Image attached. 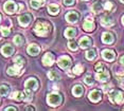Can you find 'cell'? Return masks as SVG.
<instances>
[{"mask_svg":"<svg viewBox=\"0 0 124 111\" xmlns=\"http://www.w3.org/2000/svg\"><path fill=\"white\" fill-rule=\"evenodd\" d=\"M75 34H77V31H75V29H73V28H67L64 32V35L67 38H73L75 36Z\"/></svg>","mask_w":124,"mask_h":111,"instance_id":"obj_21","label":"cell"},{"mask_svg":"<svg viewBox=\"0 0 124 111\" xmlns=\"http://www.w3.org/2000/svg\"><path fill=\"white\" fill-rule=\"evenodd\" d=\"M22 94H23V99L24 101H31V99L33 98V93H32V90H30V89H27L26 88V90L22 92Z\"/></svg>","mask_w":124,"mask_h":111,"instance_id":"obj_24","label":"cell"},{"mask_svg":"<svg viewBox=\"0 0 124 111\" xmlns=\"http://www.w3.org/2000/svg\"><path fill=\"white\" fill-rule=\"evenodd\" d=\"M31 20H32V16H31L30 14H22V15L19 16V18H18L19 24H20L21 27H27V25L31 22Z\"/></svg>","mask_w":124,"mask_h":111,"instance_id":"obj_9","label":"cell"},{"mask_svg":"<svg viewBox=\"0 0 124 111\" xmlns=\"http://www.w3.org/2000/svg\"><path fill=\"white\" fill-rule=\"evenodd\" d=\"M53 62H54V56H53V54L50 52L45 54L43 57V64L45 66H52Z\"/></svg>","mask_w":124,"mask_h":111,"instance_id":"obj_12","label":"cell"},{"mask_svg":"<svg viewBox=\"0 0 124 111\" xmlns=\"http://www.w3.org/2000/svg\"><path fill=\"white\" fill-rule=\"evenodd\" d=\"M84 81H85L87 85H92V84H93V79H92V76L90 75V74H87L85 77H84Z\"/></svg>","mask_w":124,"mask_h":111,"instance_id":"obj_35","label":"cell"},{"mask_svg":"<svg viewBox=\"0 0 124 111\" xmlns=\"http://www.w3.org/2000/svg\"><path fill=\"white\" fill-rule=\"evenodd\" d=\"M48 77H49L50 79H52V81H55V79L60 78V75H58V73L56 72V71L52 70V71H50V72L48 73Z\"/></svg>","mask_w":124,"mask_h":111,"instance_id":"obj_30","label":"cell"},{"mask_svg":"<svg viewBox=\"0 0 124 111\" xmlns=\"http://www.w3.org/2000/svg\"><path fill=\"white\" fill-rule=\"evenodd\" d=\"M12 98L15 99V101H22L23 99V94H22V92H20V91H17V92L13 93Z\"/></svg>","mask_w":124,"mask_h":111,"instance_id":"obj_31","label":"cell"},{"mask_svg":"<svg viewBox=\"0 0 124 111\" xmlns=\"http://www.w3.org/2000/svg\"><path fill=\"white\" fill-rule=\"evenodd\" d=\"M94 70L97 71V72H101V71L105 70V67H104L103 64H101V62H98V64L94 66Z\"/></svg>","mask_w":124,"mask_h":111,"instance_id":"obj_36","label":"cell"},{"mask_svg":"<svg viewBox=\"0 0 124 111\" xmlns=\"http://www.w3.org/2000/svg\"><path fill=\"white\" fill-rule=\"evenodd\" d=\"M68 45H69L70 50H72V51H77L78 50V44L74 40H70L68 42Z\"/></svg>","mask_w":124,"mask_h":111,"instance_id":"obj_34","label":"cell"},{"mask_svg":"<svg viewBox=\"0 0 124 111\" xmlns=\"http://www.w3.org/2000/svg\"><path fill=\"white\" fill-rule=\"evenodd\" d=\"M1 53L3 54V56H11L12 54L14 53V48H13V45H11L9 44H4L3 47L1 48Z\"/></svg>","mask_w":124,"mask_h":111,"instance_id":"obj_16","label":"cell"},{"mask_svg":"<svg viewBox=\"0 0 124 111\" xmlns=\"http://www.w3.org/2000/svg\"><path fill=\"white\" fill-rule=\"evenodd\" d=\"M26 110H34V108H32V107H27Z\"/></svg>","mask_w":124,"mask_h":111,"instance_id":"obj_42","label":"cell"},{"mask_svg":"<svg viewBox=\"0 0 124 111\" xmlns=\"http://www.w3.org/2000/svg\"><path fill=\"white\" fill-rule=\"evenodd\" d=\"M102 98V92L100 90L95 89V90H92L91 92L89 93V99L93 103H98V102L101 101Z\"/></svg>","mask_w":124,"mask_h":111,"instance_id":"obj_8","label":"cell"},{"mask_svg":"<svg viewBox=\"0 0 124 111\" xmlns=\"http://www.w3.org/2000/svg\"><path fill=\"white\" fill-rule=\"evenodd\" d=\"M121 2H123V3H124V0H121Z\"/></svg>","mask_w":124,"mask_h":111,"instance_id":"obj_44","label":"cell"},{"mask_svg":"<svg viewBox=\"0 0 124 111\" xmlns=\"http://www.w3.org/2000/svg\"><path fill=\"white\" fill-rule=\"evenodd\" d=\"M121 87H122L123 89H124V78L122 79V81H121Z\"/></svg>","mask_w":124,"mask_h":111,"instance_id":"obj_41","label":"cell"},{"mask_svg":"<svg viewBox=\"0 0 124 111\" xmlns=\"http://www.w3.org/2000/svg\"><path fill=\"white\" fill-rule=\"evenodd\" d=\"M1 33H2V35H3L4 37H8L11 34V30L9 29V28L3 27V28H1Z\"/></svg>","mask_w":124,"mask_h":111,"instance_id":"obj_37","label":"cell"},{"mask_svg":"<svg viewBox=\"0 0 124 111\" xmlns=\"http://www.w3.org/2000/svg\"><path fill=\"white\" fill-rule=\"evenodd\" d=\"M5 110H14V111H16V108L15 107H7V108H5Z\"/></svg>","mask_w":124,"mask_h":111,"instance_id":"obj_39","label":"cell"},{"mask_svg":"<svg viewBox=\"0 0 124 111\" xmlns=\"http://www.w3.org/2000/svg\"><path fill=\"white\" fill-rule=\"evenodd\" d=\"M10 92V87L7 85H1L0 86V95L2 96H7Z\"/></svg>","mask_w":124,"mask_h":111,"instance_id":"obj_26","label":"cell"},{"mask_svg":"<svg viewBox=\"0 0 124 111\" xmlns=\"http://www.w3.org/2000/svg\"><path fill=\"white\" fill-rule=\"evenodd\" d=\"M84 71V68L82 65H77L74 68L72 69V72L74 73V74H77V75H78V74H81L82 72Z\"/></svg>","mask_w":124,"mask_h":111,"instance_id":"obj_32","label":"cell"},{"mask_svg":"<svg viewBox=\"0 0 124 111\" xmlns=\"http://www.w3.org/2000/svg\"><path fill=\"white\" fill-rule=\"evenodd\" d=\"M65 18H66V20L70 22V23H75V22L80 19V14L78 12H75V11H71V12L67 13L66 15H65Z\"/></svg>","mask_w":124,"mask_h":111,"instance_id":"obj_7","label":"cell"},{"mask_svg":"<svg viewBox=\"0 0 124 111\" xmlns=\"http://www.w3.org/2000/svg\"><path fill=\"white\" fill-rule=\"evenodd\" d=\"M19 70H20V68H18L17 66H14V67H10L9 69H8V74L9 75H12V76H15V75H18L19 74Z\"/></svg>","mask_w":124,"mask_h":111,"instance_id":"obj_22","label":"cell"},{"mask_svg":"<svg viewBox=\"0 0 124 111\" xmlns=\"http://www.w3.org/2000/svg\"><path fill=\"white\" fill-rule=\"evenodd\" d=\"M28 53L30 54V55H32V56H36L37 54H39V52H40V48L38 47L37 44H30L29 47H28Z\"/></svg>","mask_w":124,"mask_h":111,"instance_id":"obj_17","label":"cell"},{"mask_svg":"<svg viewBox=\"0 0 124 111\" xmlns=\"http://www.w3.org/2000/svg\"><path fill=\"white\" fill-rule=\"evenodd\" d=\"M51 31V24L47 21H38L34 27V32L37 36L46 37Z\"/></svg>","mask_w":124,"mask_h":111,"instance_id":"obj_1","label":"cell"},{"mask_svg":"<svg viewBox=\"0 0 124 111\" xmlns=\"http://www.w3.org/2000/svg\"><path fill=\"white\" fill-rule=\"evenodd\" d=\"M92 44V40L91 38L88 36H84L81 38L80 40V47L82 48V49H87V48H89L90 45Z\"/></svg>","mask_w":124,"mask_h":111,"instance_id":"obj_15","label":"cell"},{"mask_svg":"<svg viewBox=\"0 0 124 111\" xmlns=\"http://www.w3.org/2000/svg\"><path fill=\"white\" fill-rule=\"evenodd\" d=\"M71 58L67 55H64V56H61L60 58L57 59V65L58 67L62 68L63 70H68L70 67H71Z\"/></svg>","mask_w":124,"mask_h":111,"instance_id":"obj_4","label":"cell"},{"mask_svg":"<svg viewBox=\"0 0 124 111\" xmlns=\"http://www.w3.org/2000/svg\"><path fill=\"white\" fill-rule=\"evenodd\" d=\"M102 5H103V8L106 11H111L112 8H114V4H112V2H110V1H105Z\"/></svg>","mask_w":124,"mask_h":111,"instance_id":"obj_33","label":"cell"},{"mask_svg":"<svg viewBox=\"0 0 124 111\" xmlns=\"http://www.w3.org/2000/svg\"><path fill=\"white\" fill-rule=\"evenodd\" d=\"M102 57L107 61H112L115 59V57H116V54H115V52L112 50L106 49V50H104L102 52Z\"/></svg>","mask_w":124,"mask_h":111,"instance_id":"obj_11","label":"cell"},{"mask_svg":"<svg viewBox=\"0 0 124 111\" xmlns=\"http://www.w3.org/2000/svg\"><path fill=\"white\" fill-rule=\"evenodd\" d=\"M84 93V88L81 86V85H75L72 89V94L77 97H80L82 96V94Z\"/></svg>","mask_w":124,"mask_h":111,"instance_id":"obj_19","label":"cell"},{"mask_svg":"<svg viewBox=\"0 0 124 111\" xmlns=\"http://www.w3.org/2000/svg\"><path fill=\"white\" fill-rule=\"evenodd\" d=\"M95 57H97V51L94 49L89 50L88 52L86 53V58L88 59V60H92V59H94Z\"/></svg>","mask_w":124,"mask_h":111,"instance_id":"obj_27","label":"cell"},{"mask_svg":"<svg viewBox=\"0 0 124 111\" xmlns=\"http://www.w3.org/2000/svg\"><path fill=\"white\" fill-rule=\"evenodd\" d=\"M62 102H63V98H62V95L60 93L52 92V93H50V94H48V96H47V103L51 107L60 106L62 104Z\"/></svg>","mask_w":124,"mask_h":111,"instance_id":"obj_2","label":"cell"},{"mask_svg":"<svg viewBox=\"0 0 124 111\" xmlns=\"http://www.w3.org/2000/svg\"><path fill=\"white\" fill-rule=\"evenodd\" d=\"M109 99L111 103L120 105L124 102V93H122L121 91H111L109 93Z\"/></svg>","mask_w":124,"mask_h":111,"instance_id":"obj_3","label":"cell"},{"mask_svg":"<svg viewBox=\"0 0 124 111\" xmlns=\"http://www.w3.org/2000/svg\"><path fill=\"white\" fill-rule=\"evenodd\" d=\"M122 22H123V24H124V16L122 17Z\"/></svg>","mask_w":124,"mask_h":111,"instance_id":"obj_43","label":"cell"},{"mask_svg":"<svg viewBox=\"0 0 124 111\" xmlns=\"http://www.w3.org/2000/svg\"><path fill=\"white\" fill-rule=\"evenodd\" d=\"M123 110H124V107H123Z\"/></svg>","mask_w":124,"mask_h":111,"instance_id":"obj_46","label":"cell"},{"mask_svg":"<svg viewBox=\"0 0 124 111\" xmlns=\"http://www.w3.org/2000/svg\"><path fill=\"white\" fill-rule=\"evenodd\" d=\"M83 28L85 31H87V32H92L95 28V24H94V22L92 21L91 18H87L85 20V22L83 23Z\"/></svg>","mask_w":124,"mask_h":111,"instance_id":"obj_14","label":"cell"},{"mask_svg":"<svg viewBox=\"0 0 124 111\" xmlns=\"http://www.w3.org/2000/svg\"><path fill=\"white\" fill-rule=\"evenodd\" d=\"M102 8H103V5H101V3L99 1L97 2H94L93 4H92V11H93L94 13H100L101 11H102Z\"/></svg>","mask_w":124,"mask_h":111,"instance_id":"obj_29","label":"cell"},{"mask_svg":"<svg viewBox=\"0 0 124 111\" xmlns=\"http://www.w3.org/2000/svg\"><path fill=\"white\" fill-rule=\"evenodd\" d=\"M46 0H31V7L33 8H39L41 5L45 4Z\"/></svg>","mask_w":124,"mask_h":111,"instance_id":"obj_23","label":"cell"},{"mask_svg":"<svg viewBox=\"0 0 124 111\" xmlns=\"http://www.w3.org/2000/svg\"><path fill=\"white\" fill-rule=\"evenodd\" d=\"M120 62H121V64H122L123 65V66H124V55L122 56V57H121L120 58Z\"/></svg>","mask_w":124,"mask_h":111,"instance_id":"obj_40","label":"cell"},{"mask_svg":"<svg viewBox=\"0 0 124 111\" xmlns=\"http://www.w3.org/2000/svg\"><path fill=\"white\" fill-rule=\"evenodd\" d=\"M13 40H14V44H15L16 45H22L23 42H24V38L21 35H15Z\"/></svg>","mask_w":124,"mask_h":111,"instance_id":"obj_28","label":"cell"},{"mask_svg":"<svg viewBox=\"0 0 124 111\" xmlns=\"http://www.w3.org/2000/svg\"><path fill=\"white\" fill-rule=\"evenodd\" d=\"M24 61H26V60H24V59L22 58L21 56H16V57L14 58V62H15V65H16V66H17L18 68H20V69H21L22 67H23Z\"/></svg>","mask_w":124,"mask_h":111,"instance_id":"obj_25","label":"cell"},{"mask_svg":"<svg viewBox=\"0 0 124 111\" xmlns=\"http://www.w3.org/2000/svg\"><path fill=\"white\" fill-rule=\"evenodd\" d=\"M74 3H75V0H64V4L67 5V7H70V5Z\"/></svg>","mask_w":124,"mask_h":111,"instance_id":"obj_38","label":"cell"},{"mask_svg":"<svg viewBox=\"0 0 124 111\" xmlns=\"http://www.w3.org/2000/svg\"><path fill=\"white\" fill-rule=\"evenodd\" d=\"M102 41L106 44H110L115 41V36L110 32H105L102 34Z\"/></svg>","mask_w":124,"mask_h":111,"instance_id":"obj_10","label":"cell"},{"mask_svg":"<svg viewBox=\"0 0 124 111\" xmlns=\"http://www.w3.org/2000/svg\"><path fill=\"white\" fill-rule=\"evenodd\" d=\"M24 87L27 89H30V90H37L38 89V81L34 77H30L27 79V81L24 82Z\"/></svg>","mask_w":124,"mask_h":111,"instance_id":"obj_6","label":"cell"},{"mask_svg":"<svg viewBox=\"0 0 124 111\" xmlns=\"http://www.w3.org/2000/svg\"><path fill=\"white\" fill-rule=\"evenodd\" d=\"M0 21H1V15H0Z\"/></svg>","mask_w":124,"mask_h":111,"instance_id":"obj_45","label":"cell"},{"mask_svg":"<svg viewBox=\"0 0 124 111\" xmlns=\"http://www.w3.org/2000/svg\"><path fill=\"white\" fill-rule=\"evenodd\" d=\"M48 12L51 15H57L60 13V7L56 4H49L48 5Z\"/></svg>","mask_w":124,"mask_h":111,"instance_id":"obj_20","label":"cell"},{"mask_svg":"<svg viewBox=\"0 0 124 111\" xmlns=\"http://www.w3.org/2000/svg\"><path fill=\"white\" fill-rule=\"evenodd\" d=\"M101 24L103 25V27H106V28H109L111 27L112 24H114V20H112V18H110L109 16H103L101 17Z\"/></svg>","mask_w":124,"mask_h":111,"instance_id":"obj_18","label":"cell"},{"mask_svg":"<svg viewBox=\"0 0 124 111\" xmlns=\"http://www.w3.org/2000/svg\"><path fill=\"white\" fill-rule=\"evenodd\" d=\"M109 76H110L109 75V72L106 69L101 71V72H97V79L100 81H102V82H105V81H108Z\"/></svg>","mask_w":124,"mask_h":111,"instance_id":"obj_13","label":"cell"},{"mask_svg":"<svg viewBox=\"0 0 124 111\" xmlns=\"http://www.w3.org/2000/svg\"><path fill=\"white\" fill-rule=\"evenodd\" d=\"M17 4L15 3L14 1H7L4 2V5H3V10L5 11V13L8 14H13L15 12H17Z\"/></svg>","mask_w":124,"mask_h":111,"instance_id":"obj_5","label":"cell"}]
</instances>
